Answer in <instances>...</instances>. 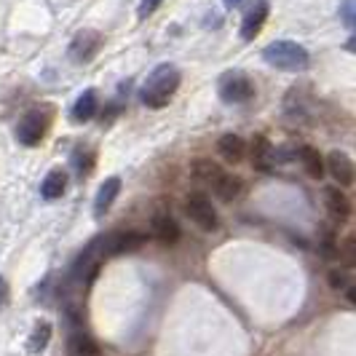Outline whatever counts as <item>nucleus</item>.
Segmentation results:
<instances>
[{
  "mask_svg": "<svg viewBox=\"0 0 356 356\" xmlns=\"http://www.w3.org/2000/svg\"><path fill=\"white\" fill-rule=\"evenodd\" d=\"M250 156H252V166H254V169H260V172H270V169H273V161H276L273 156H276V150H273V145L268 143V137H263V134L252 137Z\"/></svg>",
  "mask_w": 356,
  "mask_h": 356,
  "instance_id": "9",
  "label": "nucleus"
},
{
  "mask_svg": "<svg viewBox=\"0 0 356 356\" xmlns=\"http://www.w3.org/2000/svg\"><path fill=\"white\" fill-rule=\"evenodd\" d=\"M65 188H67V175L62 169H51L46 175V179L40 182V196L46 198V201H56L65 193Z\"/></svg>",
  "mask_w": 356,
  "mask_h": 356,
  "instance_id": "16",
  "label": "nucleus"
},
{
  "mask_svg": "<svg viewBox=\"0 0 356 356\" xmlns=\"http://www.w3.org/2000/svg\"><path fill=\"white\" fill-rule=\"evenodd\" d=\"M191 175H193V179H196V182H207V185H214V182L220 179V175H222V169H220L214 161L198 159V161H193V166H191Z\"/></svg>",
  "mask_w": 356,
  "mask_h": 356,
  "instance_id": "18",
  "label": "nucleus"
},
{
  "mask_svg": "<svg viewBox=\"0 0 356 356\" xmlns=\"http://www.w3.org/2000/svg\"><path fill=\"white\" fill-rule=\"evenodd\" d=\"M268 11H270L268 0H252V6L247 8L244 19H241V38L244 40H254L260 35V30H263V24L268 19Z\"/></svg>",
  "mask_w": 356,
  "mask_h": 356,
  "instance_id": "7",
  "label": "nucleus"
},
{
  "mask_svg": "<svg viewBox=\"0 0 356 356\" xmlns=\"http://www.w3.org/2000/svg\"><path fill=\"white\" fill-rule=\"evenodd\" d=\"M263 59H266L268 65H273L276 70L284 72L305 70L308 62H311L308 51L300 43H295V40H273V43H268L266 49H263Z\"/></svg>",
  "mask_w": 356,
  "mask_h": 356,
  "instance_id": "2",
  "label": "nucleus"
},
{
  "mask_svg": "<svg viewBox=\"0 0 356 356\" xmlns=\"http://www.w3.org/2000/svg\"><path fill=\"white\" fill-rule=\"evenodd\" d=\"M298 153H300V163H303L305 175L314 179H321V175H324V161H321L319 150L311 147V145H303Z\"/></svg>",
  "mask_w": 356,
  "mask_h": 356,
  "instance_id": "17",
  "label": "nucleus"
},
{
  "mask_svg": "<svg viewBox=\"0 0 356 356\" xmlns=\"http://www.w3.org/2000/svg\"><path fill=\"white\" fill-rule=\"evenodd\" d=\"M185 212H188V217L196 222L198 228H204V231H217V225H220L212 201H209L207 193H201V191H193V193L188 196V201H185Z\"/></svg>",
  "mask_w": 356,
  "mask_h": 356,
  "instance_id": "5",
  "label": "nucleus"
},
{
  "mask_svg": "<svg viewBox=\"0 0 356 356\" xmlns=\"http://www.w3.org/2000/svg\"><path fill=\"white\" fill-rule=\"evenodd\" d=\"M102 43H105V40H102V35H99L97 30H81V33L70 40L67 54H70V59L75 65H86V62H91V59L99 54Z\"/></svg>",
  "mask_w": 356,
  "mask_h": 356,
  "instance_id": "6",
  "label": "nucleus"
},
{
  "mask_svg": "<svg viewBox=\"0 0 356 356\" xmlns=\"http://www.w3.org/2000/svg\"><path fill=\"white\" fill-rule=\"evenodd\" d=\"M179 89V70L175 65H159L156 70L147 75V81L140 89V99L147 107H166L172 102L175 91Z\"/></svg>",
  "mask_w": 356,
  "mask_h": 356,
  "instance_id": "1",
  "label": "nucleus"
},
{
  "mask_svg": "<svg viewBox=\"0 0 356 356\" xmlns=\"http://www.w3.org/2000/svg\"><path fill=\"white\" fill-rule=\"evenodd\" d=\"M118 193H121V177H107L105 182L99 185L97 198H94V214L102 217V214L113 207V201L118 198Z\"/></svg>",
  "mask_w": 356,
  "mask_h": 356,
  "instance_id": "12",
  "label": "nucleus"
},
{
  "mask_svg": "<svg viewBox=\"0 0 356 356\" xmlns=\"http://www.w3.org/2000/svg\"><path fill=\"white\" fill-rule=\"evenodd\" d=\"M330 284H332V289H346L348 282H346V276L340 270H330Z\"/></svg>",
  "mask_w": 356,
  "mask_h": 356,
  "instance_id": "24",
  "label": "nucleus"
},
{
  "mask_svg": "<svg viewBox=\"0 0 356 356\" xmlns=\"http://www.w3.org/2000/svg\"><path fill=\"white\" fill-rule=\"evenodd\" d=\"M163 0H140V8H137V17L145 19V17H150L156 8H159Z\"/></svg>",
  "mask_w": 356,
  "mask_h": 356,
  "instance_id": "22",
  "label": "nucleus"
},
{
  "mask_svg": "<svg viewBox=\"0 0 356 356\" xmlns=\"http://www.w3.org/2000/svg\"><path fill=\"white\" fill-rule=\"evenodd\" d=\"M97 110H99L97 91L86 89L78 99H75V107H72V121H75V124H86V121H91V118L97 115Z\"/></svg>",
  "mask_w": 356,
  "mask_h": 356,
  "instance_id": "14",
  "label": "nucleus"
},
{
  "mask_svg": "<svg viewBox=\"0 0 356 356\" xmlns=\"http://www.w3.org/2000/svg\"><path fill=\"white\" fill-rule=\"evenodd\" d=\"M212 191H214V196L220 198L222 204H231V201H236V198H238V193H241V177L222 172V175H220V179L212 185Z\"/></svg>",
  "mask_w": 356,
  "mask_h": 356,
  "instance_id": "15",
  "label": "nucleus"
},
{
  "mask_svg": "<svg viewBox=\"0 0 356 356\" xmlns=\"http://www.w3.org/2000/svg\"><path fill=\"white\" fill-rule=\"evenodd\" d=\"M153 236H156V241L166 244V247L177 244L179 241L177 220H175V217H169V214H156V217H153Z\"/></svg>",
  "mask_w": 356,
  "mask_h": 356,
  "instance_id": "13",
  "label": "nucleus"
},
{
  "mask_svg": "<svg viewBox=\"0 0 356 356\" xmlns=\"http://www.w3.org/2000/svg\"><path fill=\"white\" fill-rule=\"evenodd\" d=\"M222 3H225V8H236L241 0H222Z\"/></svg>",
  "mask_w": 356,
  "mask_h": 356,
  "instance_id": "26",
  "label": "nucleus"
},
{
  "mask_svg": "<svg viewBox=\"0 0 356 356\" xmlns=\"http://www.w3.org/2000/svg\"><path fill=\"white\" fill-rule=\"evenodd\" d=\"M6 298H8V286H6V279L0 276V308H3V303H6Z\"/></svg>",
  "mask_w": 356,
  "mask_h": 356,
  "instance_id": "25",
  "label": "nucleus"
},
{
  "mask_svg": "<svg viewBox=\"0 0 356 356\" xmlns=\"http://www.w3.org/2000/svg\"><path fill=\"white\" fill-rule=\"evenodd\" d=\"M51 107H30L24 115H22V121L17 126V137L22 145H27V147H35V145L43 143V137H46V131H49V124H51V113H49Z\"/></svg>",
  "mask_w": 356,
  "mask_h": 356,
  "instance_id": "3",
  "label": "nucleus"
},
{
  "mask_svg": "<svg viewBox=\"0 0 356 356\" xmlns=\"http://www.w3.org/2000/svg\"><path fill=\"white\" fill-rule=\"evenodd\" d=\"M217 91H220V99L228 102V105H241V102H250L252 94H254V83L244 70H231L225 75H220L217 81Z\"/></svg>",
  "mask_w": 356,
  "mask_h": 356,
  "instance_id": "4",
  "label": "nucleus"
},
{
  "mask_svg": "<svg viewBox=\"0 0 356 356\" xmlns=\"http://www.w3.org/2000/svg\"><path fill=\"white\" fill-rule=\"evenodd\" d=\"M324 207H327L330 217L338 220V222L351 217V201H348V196H346L340 188H335V185H332V188H324Z\"/></svg>",
  "mask_w": 356,
  "mask_h": 356,
  "instance_id": "10",
  "label": "nucleus"
},
{
  "mask_svg": "<svg viewBox=\"0 0 356 356\" xmlns=\"http://www.w3.org/2000/svg\"><path fill=\"white\" fill-rule=\"evenodd\" d=\"M324 169H327L330 177L335 179L338 185H343V188H348V185L354 182V161L348 159L343 150H332V153L327 156Z\"/></svg>",
  "mask_w": 356,
  "mask_h": 356,
  "instance_id": "8",
  "label": "nucleus"
},
{
  "mask_svg": "<svg viewBox=\"0 0 356 356\" xmlns=\"http://www.w3.org/2000/svg\"><path fill=\"white\" fill-rule=\"evenodd\" d=\"M338 257L343 260V266L351 268L356 266V241H354V236H346L343 238V244H340V250H338Z\"/></svg>",
  "mask_w": 356,
  "mask_h": 356,
  "instance_id": "21",
  "label": "nucleus"
},
{
  "mask_svg": "<svg viewBox=\"0 0 356 356\" xmlns=\"http://www.w3.org/2000/svg\"><path fill=\"white\" fill-rule=\"evenodd\" d=\"M67 351H70V356H97V343L86 332L75 330L67 340Z\"/></svg>",
  "mask_w": 356,
  "mask_h": 356,
  "instance_id": "19",
  "label": "nucleus"
},
{
  "mask_svg": "<svg viewBox=\"0 0 356 356\" xmlns=\"http://www.w3.org/2000/svg\"><path fill=\"white\" fill-rule=\"evenodd\" d=\"M217 153L228 161V163H241L244 156H247V143L238 134H222L217 140Z\"/></svg>",
  "mask_w": 356,
  "mask_h": 356,
  "instance_id": "11",
  "label": "nucleus"
},
{
  "mask_svg": "<svg viewBox=\"0 0 356 356\" xmlns=\"http://www.w3.org/2000/svg\"><path fill=\"white\" fill-rule=\"evenodd\" d=\"M340 17L346 22V27H354V0H346L340 8Z\"/></svg>",
  "mask_w": 356,
  "mask_h": 356,
  "instance_id": "23",
  "label": "nucleus"
},
{
  "mask_svg": "<svg viewBox=\"0 0 356 356\" xmlns=\"http://www.w3.org/2000/svg\"><path fill=\"white\" fill-rule=\"evenodd\" d=\"M49 340H51V324H49V321H38L35 330H33V335H30V340H27L30 354H40V351L49 346Z\"/></svg>",
  "mask_w": 356,
  "mask_h": 356,
  "instance_id": "20",
  "label": "nucleus"
}]
</instances>
